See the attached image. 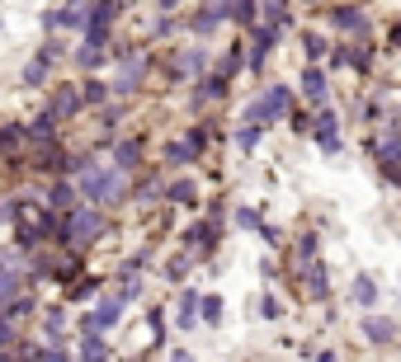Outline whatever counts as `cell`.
Segmentation results:
<instances>
[{
    "instance_id": "cell-1",
    "label": "cell",
    "mask_w": 401,
    "mask_h": 362,
    "mask_svg": "<svg viewBox=\"0 0 401 362\" xmlns=\"http://www.w3.org/2000/svg\"><path fill=\"white\" fill-rule=\"evenodd\" d=\"M80 198L118 203V198H123V174H118V170H100V165H90V170L80 174Z\"/></svg>"
},
{
    "instance_id": "cell-2",
    "label": "cell",
    "mask_w": 401,
    "mask_h": 362,
    "mask_svg": "<svg viewBox=\"0 0 401 362\" xmlns=\"http://www.w3.org/2000/svg\"><path fill=\"white\" fill-rule=\"evenodd\" d=\"M283 113H288V90H283V85H274L269 94H260V99L250 103V113H245V118H250L255 128H265V123L283 118Z\"/></svg>"
},
{
    "instance_id": "cell-3",
    "label": "cell",
    "mask_w": 401,
    "mask_h": 362,
    "mask_svg": "<svg viewBox=\"0 0 401 362\" xmlns=\"http://www.w3.org/2000/svg\"><path fill=\"white\" fill-rule=\"evenodd\" d=\"M100 231H104V217H100V212H90V207H80V212H71V217H66V231H62V240L85 245V240H95Z\"/></svg>"
},
{
    "instance_id": "cell-4",
    "label": "cell",
    "mask_w": 401,
    "mask_h": 362,
    "mask_svg": "<svg viewBox=\"0 0 401 362\" xmlns=\"http://www.w3.org/2000/svg\"><path fill=\"white\" fill-rule=\"evenodd\" d=\"M123 301H128L123 292H118V296H104L95 315H85V330L95 334V330H109V325H118V315H123Z\"/></svg>"
},
{
    "instance_id": "cell-5",
    "label": "cell",
    "mask_w": 401,
    "mask_h": 362,
    "mask_svg": "<svg viewBox=\"0 0 401 362\" xmlns=\"http://www.w3.org/2000/svg\"><path fill=\"white\" fill-rule=\"evenodd\" d=\"M373 155H377V165H387V179H397V160H401V137L397 132H387L382 141H373Z\"/></svg>"
},
{
    "instance_id": "cell-6",
    "label": "cell",
    "mask_w": 401,
    "mask_h": 362,
    "mask_svg": "<svg viewBox=\"0 0 401 362\" xmlns=\"http://www.w3.org/2000/svg\"><path fill=\"white\" fill-rule=\"evenodd\" d=\"M317 141H321V151H326V155L340 151V128H335L330 113H321V118H317Z\"/></svg>"
},
{
    "instance_id": "cell-7",
    "label": "cell",
    "mask_w": 401,
    "mask_h": 362,
    "mask_svg": "<svg viewBox=\"0 0 401 362\" xmlns=\"http://www.w3.org/2000/svg\"><path fill=\"white\" fill-rule=\"evenodd\" d=\"M330 19H335V24L340 28H349V33H364V28H369V19H364V14H359V10H330Z\"/></svg>"
},
{
    "instance_id": "cell-8",
    "label": "cell",
    "mask_w": 401,
    "mask_h": 362,
    "mask_svg": "<svg viewBox=\"0 0 401 362\" xmlns=\"http://www.w3.org/2000/svg\"><path fill=\"white\" fill-rule=\"evenodd\" d=\"M364 334L373 339V343H392L397 339V325L392 320H364Z\"/></svg>"
},
{
    "instance_id": "cell-9",
    "label": "cell",
    "mask_w": 401,
    "mask_h": 362,
    "mask_svg": "<svg viewBox=\"0 0 401 362\" xmlns=\"http://www.w3.org/2000/svg\"><path fill=\"white\" fill-rule=\"evenodd\" d=\"M113 160H118V170H137V165H142V146H137V141H123V146L113 151Z\"/></svg>"
},
{
    "instance_id": "cell-10",
    "label": "cell",
    "mask_w": 401,
    "mask_h": 362,
    "mask_svg": "<svg viewBox=\"0 0 401 362\" xmlns=\"http://www.w3.org/2000/svg\"><path fill=\"white\" fill-rule=\"evenodd\" d=\"M198 310H203V301H198V292H185V296H180V325H194V320H198Z\"/></svg>"
},
{
    "instance_id": "cell-11",
    "label": "cell",
    "mask_w": 401,
    "mask_h": 362,
    "mask_svg": "<svg viewBox=\"0 0 401 362\" xmlns=\"http://www.w3.org/2000/svg\"><path fill=\"white\" fill-rule=\"evenodd\" d=\"M80 99H85V94H76V90H57L53 113H57V118H62V113H76V108H80Z\"/></svg>"
},
{
    "instance_id": "cell-12",
    "label": "cell",
    "mask_w": 401,
    "mask_h": 362,
    "mask_svg": "<svg viewBox=\"0 0 401 362\" xmlns=\"http://www.w3.org/2000/svg\"><path fill=\"white\" fill-rule=\"evenodd\" d=\"M137 80H142V61H128V66H123V76H118V85H113V90H118V94H128V90H137Z\"/></svg>"
},
{
    "instance_id": "cell-13",
    "label": "cell",
    "mask_w": 401,
    "mask_h": 362,
    "mask_svg": "<svg viewBox=\"0 0 401 362\" xmlns=\"http://www.w3.org/2000/svg\"><path fill=\"white\" fill-rule=\"evenodd\" d=\"M274 38H279V28H260V33H255V57H250L255 66H260V61L269 57V48H274Z\"/></svg>"
},
{
    "instance_id": "cell-14",
    "label": "cell",
    "mask_w": 401,
    "mask_h": 362,
    "mask_svg": "<svg viewBox=\"0 0 401 362\" xmlns=\"http://www.w3.org/2000/svg\"><path fill=\"white\" fill-rule=\"evenodd\" d=\"M222 14H232V19H241V24H250V0H222Z\"/></svg>"
},
{
    "instance_id": "cell-15",
    "label": "cell",
    "mask_w": 401,
    "mask_h": 362,
    "mask_svg": "<svg viewBox=\"0 0 401 362\" xmlns=\"http://www.w3.org/2000/svg\"><path fill=\"white\" fill-rule=\"evenodd\" d=\"M100 61H104V43H85V48H80V66H85V71H95Z\"/></svg>"
},
{
    "instance_id": "cell-16",
    "label": "cell",
    "mask_w": 401,
    "mask_h": 362,
    "mask_svg": "<svg viewBox=\"0 0 401 362\" xmlns=\"http://www.w3.org/2000/svg\"><path fill=\"white\" fill-rule=\"evenodd\" d=\"M80 358H85V362H104V358H109V348H104V343H100L95 334H90L85 343H80Z\"/></svg>"
},
{
    "instance_id": "cell-17",
    "label": "cell",
    "mask_w": 401,
    "mask_h": 362,
    "mask_svg": "<svg viewBox=\"0 0 401 362\" xmlns=\"http://www.w3.org/2000/svg\"><path fill=\"white\" fill-rule=\"evenodd\" d=\"M302 90H307L312 99H326V80H321V71H302Z\"/></svg>"
},
{
    "instance_id": "cell-18",
    "label": "cell",
    "mask_w": 401,
    "mask_h": 362,
    "mask_svg": "<svg viewBox=\"0 0 401 362\" xmlns=\"http://www.w3.org/2000/svg\"><path fill=\"white\" fill-rule=\"evenodd\" d=\"M19 296V259L10 254V273H5V301H15Z\"/></svg>"
},
{
    "instance_id": "cell-19",
    "label": "cell",
    "mask_w": 401,
    "mask_h": 362,
    "mask_svg": "<svg viewBox=\"0 0 401 362\" xmlns=\"http://www.w3.org/2000/svg\"><path fill=\"white\" fill-rule=\"evenodd\" d=\"M170 165H189V160H194V146H189V141H170Z\"/></svg>"
},
{
    "instance_id": "cell-20",
    "label": "cell",
    "mask_w": 401,
    "mask_h": 362,
    "mask_svg": "<svg viewBox=\"0 0 401 362\" xmlns=\"http://www.w3.org/2000/svg\"><path fill=\"white\" fill-rule=\"evenodd\" d=\"M222 90H227V76H217V80H203V85H198V94H194V99H217V94H222Z\"/></svg>"
},
{
    "instance_id": "cell-21",
    "label": "cell",
    "mask_w": 401,
    "mask_h": 362,
    "mask_svg": "<svg viewBox=\"0 0 401 362\" xmlns=\"http://www.w3.org/2000/svg\"><path fill=\"white\" fill-rule=\"evenodd\" d=\"M373 296H377V287L369 283V278H359V283H354V301H359V306H373Z\"/></svg>"
},
{
    "instance_id": "cell-22",
    "label": "cell",
    "mask_w": 401,
    "mask_h": 362,
    "mask_svg": "<svg viewBox=\"0 0 401 362\" xmlns=\"http://www.w3.org/2000/svg\"><path fill=\"white\" fill-rule=\"evenodd\" d=\"M48 203H53V207H71V203H76V188H71V183H57Z\"/></svg>"
},
{
    "instance_id": "cell-23",
    "label": "cell",
    "mask_w": 401,
    "mask_h": 362,
    "mask_svg": "<svg viewBox=\"0 0 401 362\" xmlns=\"http://www.w3.org/2000/svg\"><path fill=\"white\" fill-rule=\"evenodd\" d=\"M170 203H194V183H189V179L170 183Z\"/></svg>"
},
{
    "instance_id": "cell-24",
    "label": "cell",
    "mask_w": 401,
    "mask_h": 362,
    "mask_svg": "<svg viewBox=\"0 0 401 362\" xmlns=\"http://www.w3.org/2000/svg\"><path fill=\"white\" fill-rule=\"evenodd\" d=\"M307 292H312V296H321V292H326V278H321L317 263H307Z\"/></svg>"
},
{
    "instance_id": "cell-25",
    "label": "cell",
    "mask_w": 401,
    "mask_h": 362,
    "mask_svg": "<svg viewBox=\"0 0 401 362\" xmlns=\"http://www.w3.org/2000/svg\"><path fill=\"white\" fill-rule=\"evenodd\" d=\"M104 99H109V85L90 80V85H85V103H104Z\"/></svg>"
},
{
    "instance_id": "cell-26",
    "label": "cell",
    "mask_w": 401,
    "mask_h": 362,
    "mask_svg": "<svg viewBox=\"0 0 401 362\" xmlns=\"http://www.w3.org/2000/svg\"><path fill=\"white\" fill-rule=\"evenodd\" d=\"M236 141L245 146V151H250V146L260 141V128H255V123H250V128H241V132H236Z\"/></svg>"
},
{
    "instance_id": "cell-27",
    "label": "cell",
    "mask_w": 401,
    "mask_h": 362,
    "mask_svg": "<svg viewBox=\"0 0 401 362\" xmlns=\"http://www.w3.org/2000/svg\"><path fill=\"white\" fill-rule=\"evenodd\" d=\"M217 14H222V10H203V14L194 19V28H198V33H208V28L217 24Z\"/></svg>"
},
{
    "instance_id": "cell-28",
    "label": "cell",
    "mask_w": 401,
    "mask_h": 362,
    "mask_svg": "<svg viewBox=\"0 0 401 362\" xmlns=\"http://www.w3.org/2000/svg\"><path fill=\"white\" fill-rule=\"evenodd\" d=\"M236 226H245V231H255V226H260V217H255L250 207H241V212H236Z\"/></svg>"
},
{
    "instance_id": "cell-29",
    "label": "cell",
    "mask_w": 401,
    "mask_h": 362,
    "mask_svg": "<svg viewBox=\"0 0 401 362\" xmlns=\"http://www.w3.org/2000/svg\"><path fill=\"white\" fill-rule=\"evenodd\" d=\"M203 320H222V301H217V296L203 301Z\"/></svg>"
},
{
    "instance_id": "cell-30",
    "label": "cell",
    "mask_w": 401,
    "mask_h": 362,
    "mask_svg": "<svg viewBox=\"0 0 401 362\" xmlns=\"http://www.w3.org/2000/svg\"><path fill=\"white\" fill-rule=\"evenodd\" d=\"M260 315H265V320H274V315H283V310H279V301H274V296H265V301H260Z\"/></svg>"
},
{
    "instance_id": "cell-31",
    "label": "cell",
    "mask_w": 401,
    "mask_h": 362,
    "mask_svg": "<svg viewBox=\"0 0 401 362\" xmlns=\"http://www.w3.org/2000/svg\"><path fill=\"white\" fill-rule=\"evenodd\" d=\"M236 66H241V52H227V57H222V76H232Z\"/></svg>"
},
{
    "instance_id": "cell-32",
    "label": "cell",
    "mask_w": 401,
    "mask_h": 362,
    "mask_svg": "<svg viewBox=\"0 0 401 362\" xmlns=\"http://www.w3.org/2000/svg\"><path fill=\"white\" fill-rule=\"evenodd\" d=\"M307 52H312V57H321V52H326V43H321L317 33H307Z\"/></svg>"
},
{
    "instance_id": "cell-33",
    "label": "cell",
    "mask_w": 401,
    "mask_h": 362,
    "mask_svg": "<svg viewBox=\"0 0 401 362\" xmlns=\"http://www.w3.org/2000/svg\"><path fill=\"white\" fill-rule=\"evenodd\" d=\"M43 362H66V353H62V348H48V353H43Z\"/></svg>"
},
{
    "instance_id": "cell-34",
    "label": "cell",
    "mask_w": 401,
    "mask_h": 362,
    "mask_svg": "<svg viewBox=\"0 0 401 362\" xmlns=\"http://www.w3.org/2000/svg\"><path fill=\"white\" fill-rule=\"evenodd\" d=\"M160 5H175V0H160Z\"/></svg>"
},
{
    "instance_id": "cell-35",
    "label": "cell",
    "mask_w": 401,
    "mask_h": 362,
    "mask_svg": "<svg viewBox=\"0 0 401 362\" xmlns=\"http://www.w3.org/2000/svg\"><path fill=\"white\" fill-rule=\"evenodd\" d=\"M109 5H123V0H109Z\"/></svg>"
},
{
    "instance_id": "cell-36",
    "label": "cell",
    "mask_w": 401,
    "mask_h": 362,
    "mask_svg": "<svg viewBox=\"0 0 401 362\" xmlns=\"http://www.w3.org/2000/svg\"><path fill=\"white\" fill-rule=\"evenodd\" d=\"M71 5H85V0H71Z\"/></svg>"
}]
</instances>
